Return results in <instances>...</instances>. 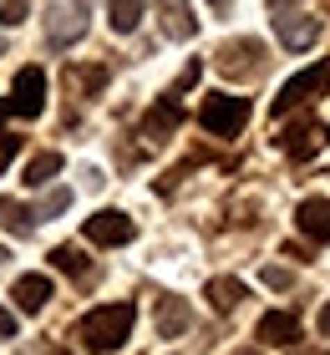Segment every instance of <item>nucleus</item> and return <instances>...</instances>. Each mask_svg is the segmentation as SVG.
<instances>
[{"instance_id":"1","label":"nucleus","mask_w":330,"mask_h":355,"mask_svg":"<svg viewBox=\"0 0 330 355\" xmlns=\"http://www.w3.org/2000/svg\"><path fill=\"white\" fill-rule=\"evenodd\" d=\"M132 320H138V310H132L127 300H122V304H97V310L76 325V340L87 345L92 355H112V350H122V345H127Z\"/></svg>"},{"instance_id":"2","label":"nucleus","mask_w":330,"mask_h":355,"mask_svg":"<svg viewBox=\"0 0 330 355\" xmlns=\"http://www.w3.org/2000/svg\"><path fill=\"white\" fill-rule=\"evenodd\" d=\"M41 107H46V71L41 67H21L10 96L0 102V117H41Z\"/></svg>"},{"instance_id":"3","label":"nucleus","mask_w":330,"mask_h":355,"mask_svg":"<svg viewBox=\"0 0 330 355\" xmlns=\"http://www.w3.org/2000/svg\"><path fill=\"white\" fill-rule=\"evenodd\" d=\"M325 92H330V56L320 61V67L290 76V82L279 87V96H274V117H290L300 102H310V96H325Z\"/></svg>"},{"instance_id":"4","label":"nucleus","mask_w":330,"mask_h":355,"mask_svg":"<svg viewBox=\"0 0 330 355\" xmlns=\"http://www.w3.org/2000/svg\"><path fill=\"white\" fill-rule=\"evenodd\" d=\"M198 122H204L213 137H234L239 127L249 122V102H244V96H204Z\"/></svg>"},{"instance_id":"5","label":"nucleus","mask_w":330,"mask_h":355,"mask_svg":"<svg viewBox=\"0 0 330 355\" xmlns=\"http://www.w3.org/2000/svg\"><path fill=\"white\" fill-rule=\"evenodd\" d=\"M274 142L285 148V157L305 163V157H315V153H320V142H325V122H320V117H295Z\"/></svg>"},{"instance_id":"6","label":"nucleus","mask_w":330,"mask_h":355,"mask_svg":"<svg viewBox=\"0 0 330 355\" xmlns=\"http://www.w3.org/2000/svg\"><path fill=\"white\" fill-rule=\"evenodd\" d=\"M132 218L122 214V208H102V214H92L87 218V239L92 244H102V249H117V244H132Z\"/></svg>"},{"instance_id":"7","label":"nucleus","mask_w":330,"mask_h":355,"mask_svg":"<svg viewBox=\"0 0 330 355\" xmlns=\"http://www.w3.org/2000/svg\"><path fill=\"white\" fill-rule=\"evenodd\" d=\"M274 31H279V41H285L290 51H305V46H315V36H320V15H310V10H274Z\"/></svg>"},{"instance_id":"8","label":"nucleus","mask_w":330,"mask_h":355,"mask_svg":"<svg viewBox=\"0 0 330 355\" xmlns=\"http://www.w3.org/2000/svg\"><path fill=\"white\" fill-rule=\"evenodd\" d=\"M259 67H264V41H254V36H239L219 51V71H229V76H254Z\"/></svg>"},{"instance_id":"9","label":"nucleus","mask_w":330,"mask_h":355,"mask_svg":"<svg viewBox=\"0 0 330 355\" xmlns=\"http://www.w3.org/2000/svg\"><path fill=\"white\" fill-rule=\"evenodd\" d=\"M295 223L310 244H330V198H305L295 208Z\"/></svg>"},{"instance_id":"10","label":"nucleus","mask_w":330,"mask_h":355,"mask_svg":"<svg viewBox=\"0 0 330 355\" xmlns=\"http://www.w3.org/2000/svg\"><path fill=\"white\" fill-rule=\"evenodd\" d=\"M158 21H163V36H168V41H188L198 31L188 0H158Z\"/></svg>"},{"instance_id":"11","label":"nucleus","mask_w":330,"mask_h":355,"mask_svg":"<svg viewBox=\"0 0 330 355\" xmlns=\"http://www.w3.org/2000/svg\"><path fill=\"white\" fill-rule=\"evenodd\" d=\"M10 300L21 304L26 315H36L46 300H51V279H46V274H21V279H15V289H10Z\"/></svg>"},{"instance_id":"12","label":"nucleus","mask_w":330,"mask_h":355,"mask_svg":"<svg viewBox=\"0 0 330 355\" xmlns=\"http://www.w3.org/2000/svg\"><path fill=\"white\" fill-rule=\"evenodd\" d=\"M259 340L264 345H295V340H300V320L285 315V310H270L259 320Z\"/></svg>"},{"instance_id":"13","label":"nucleus","mask_w":330,"mask_h":355,"mask_svg":"<svg viewBox=\"0 0 330 355\" xmlns=\"http://www.w3.org/2000/svg\"><path fill=\"white\" fill-rule=\"evenodd\" d=\"M188 325H193V310L183 300H158V335L163 340H178Z\"/></svg>"},{"instance_id":"14","label":"nucleus","mask_w":330,"mask_h":355,"mask_svg":"<svg viewBox=\"0 0 330 355\" xmlns=\"http://www.w3.org/2000/svg\"><path fill=\"white\" fill-rule=\"evenodd\" d=\"M81 31H87L81 6H56V10H51V41H56V46H72Z\"/></svg>"},{"instance_id":"15","label":"nucleus","mask_w":330,"mask_h":355,"mask_svg":"<svg viewBox=\"0 0 330 355\" xmlns=\"http://www.w3.org/2000/svg\"><path fill=\"white\" fill-rule=\"evenodd\" d=\"M178 122H183V107H178V96H163V102H158L153 112H147L142 132H147V137H168Z\"/></svg>"},{"instance_id":"16","label":"nucleus","mask_w":330,"mask_h":355,"mask_svg":"<svg viewBox=\"0 0 330 355\" xmlns=\"http://www.w3.org/2000/svg\"><path fill=\"white\" fill-rule=\"evenodd\" d=\"M142 10H147V0H107V26L117 36H127V31H138Z\"/></svg>"},{"instance_id":"17","label":"nucleus","mask_w":330,"mask_h":355,"mask_svg":"<svg viewBox=\"0 0 330 355\" xmlns=\"http://www.w3.org/2000/svg\"><path fill=\"white\" fill-rule=\"evenodd\" d=\"M0 229H10V234H31V229H36V214H31L26 203H15V198H0Z\"/></svg>"},{"instance_id":"18","label":"nucleus","mask_w":330,"mask_h":355,"mask_svg":"<svg viewBox=\"0 0 330 355\" xmlns=\"http://www.w3.org/2000/svg\"><path fill=\"white\" fill-rule=\"evenodd\" d=\"M239 300H244L239 279H229V274H224V279H208V304H213V310H234Z\"/></svg>"},{"instance_id":"19","label":"nucleus","mask_w":330,"mask_h":355,"mask_svg":"<svg viewBox=\"0 0 330 355\" xmlns=\"http://www.w3.org/2000/svg\"><path fill=\"white\" fill-rule=\"evenodd\" d=\"M56 173H61V153H36V157L26 163V183L41 188V183H51Z\"/></svg>"},{"instance_id":"20","label":"nucleus","mask_w":330,"mask_h":355,"mask_svg":"<svg viewBox=\"0 0 330 355\" xmlns=\"http://www.w3.org/2000/svg\"><path fill=\"white\" fill-rule=\"evenodd\" d=\"M51 264H56L61 274H81V269H87V259H81V249H72V244L51 249Z\"/></svg>"},{"instance_id":"21","label":"nucleus","mask_w":330,"mask_h":355,"mask_svg":"<svg viewBox=\"0 0 330 355\" xmlns=\"http://www.w3.org/2000/svg\"><path fill=\"white\" fill-rule=\"evenodd\" d=\"M66 208H72V188H51L41 198V214L36 218H56V214H66Z\"/></svg>"},{"instance_id":"22","label":"nucleus","mask_w":330,"mask_h":355,"mask_svg":"<svg viewBox=\"0 0 330 355\" xmlns=\"http://www.w3.org/2000/svg\"><path fill=\"white\" fill-rule=\"evenodd\" d=\"M66 82H72V87H81V92H97V87L107 82V71H102V67H76L72 76H66Z\"/></svg>"},{"instance_id":"23","label":"nucleus","mask_w":330,"mask_h":355,"mask_svg":"<svg viewBox=\"0 0 330 355\" xmlns=\"http://www.w3.org/2000/svg\"><path fill=\"white\" fill-rule=\"evenodd\" d=\"M31 15V0H0V26H21Z\"/></svg>"},{"instance_id":"24","label":"nucleus","mask_w":330,"mask_h":355,"mask_svg":"<svg viewBox=\"0 0 330 355\" xmlns=\"http://www.w3.org/2000/svg\"><path fill=\"white\" fill-rule=\"evenodd\" d=\"M259 279L270 284V289H290V284H295V274H290V269H279V264H270V269L259 274Z\"/></svg>"},{"instance_id":"25","label":"nucleus","mask_w":330,"mask_h":355,"mask_svg":"<svg viewBox=\"0 0 330 355\" xmlns=\"http://www.w3.org/2000/svg\"><path fill=\"white\" fill-rule=\"evenodd\" d=\"M198 71H204V67H198V61H188V67H183V76H178V92H188V87L198 82Z\"/></svg>"},{"instance_id":"26","label":"nucleus","mask_w":330,"mask_h":355,"mask_svg":"<svg viewBox=\"0 0 330 355\" xmlns=\"http://www.w3.org/2000/svg\"><path fill=\"white\" fill-rule=\"evenodd\" d=\"M10 335H15V315L0 310V340H10Z\"/></svg>"},{"instance_id":"27","label":"nucleus","mask_w":330,"mask_h":355,"mask_svg":"<svg viewBox=\"0 0 330 355\" xmlns=\"http://www.w3.org/2000/svg\"><path fill=\"white\" fill-rule=\"evenodd\" d=\"M10 157H15V137H0V168H6Z\"/></svg>"},{"instance_id":"28","label":"nucleus","mask_w":330,"mask_h":355,"mask_svg":"<svg viewBox=\"0 0 330 355\" xmlns=\"http://www.w3.org/2000/svg\"><path fill=\"white\" fill-rule=\"evenodd\" d=\"M320 335L330 340V300H325V310H320Z\"/></svg>"},{"instance_id":"29","label":"nucleus","mask_w":330,"mask_h":355,"mask_svg":"<svg viewBox=\"0 0 330 355\" xmlns=\"http://www.w3.org/2000/svg\"><path fill=\"white\" fill-rule=\"evenodd\" d=\"M208 6H213V10H229V0H208Z\"/></svg>"},{"instance_id":"30","label":"nucleus","mask_w":330,"mask_h":355,"mask_svg":"<svg viewBox=\"0 0 330 355\" xmlns=\"http://www.w3.org/2000/svg\"><path fill=\"white\" fill-rule=\"evenodd\" d=\"M270 6H274V10H285V6H290V0H270Z\"/></svg>"},{"instance_id":"31","label":"nucleus","mask_w":330,"mask_h":355,"mask_svg":"<svg viewBox=\"0 0 330 355\" xmlns=\"http://www.w3.org/2000/svg\"><path fill=\"white\" fill-rule=\"evenodd\" d=\"M0 259H6V249H0Z\"/></svg>"}]
</instances>
